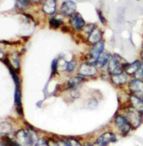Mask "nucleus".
<instances>
[{"instance_id":"nucleus-8","label":"nucleus","mask_w":143,"mask_h":146,"mask_svg":"<svg viewBox=\"0 0 143 146\" xmlns=\"http://www.w3.org/2000/svg\"><path fill=\"white\" fill-rule=\"evenodd\" d=\"M116 141L115 136L112 133H106L101 135L97 140L95 145L97 146H107L110 143Z\"/></svg>"},{"instance_id":"nucleus-20","label":"nucleus","mask_w":143,"mask_h":146,"mask_svg":"<svg viewBox=\"0 0 143 146\" xmlns=\"http://www.w3.org/2000/svg\"><path fill=\"white\" fill-rule=\"evenodd\" d=\"M11 131H12V127L9 123H5V122L1 123V134L3 133L4 135H7Z\"/></svg>"},{"instance_id":"nucleus-3","label":"nucleus","mask_w":143,"mask_h":146,"mask_svg":"<svg viewBox=\"0 0 143 146\" xmlns=\"http://www.w3.org/2000/svg\"><path fill=\"white\" fill-rule=\"evenodd\" d=\"M15 141L19 145V146H32V140L29 132L24 130L17 131L15 134Z\"/></svg>"},{"instance_id":"nucleus-21","label":"nucleus","mask_w":143,"mask_h":146,"mask_svg":"<svg viewBox=\"0 0 143 146\" xmlns=\"http://www.w3.org/2000/svg\"><path fill=\"white\" fill-rule=\"evenodd\" d=\"M21 100H22V94L19 90V88L16 87L15 92V101L17 106H21Z\"/></svg>"},{"instance_id":"nucleus-16","label":"nucleus","mask_w":143,"mask_h":146,"mask_svg":"<svg viewBox=\"0 0 143 146\" xmlns=\"http://www.w3.org/2000/svg\"><path fill=\"white\" fill-rule=\"evenodd\" d=\"M111 57V55H110L108 52H103L99 55V57H98L97 64V65L99 66V67H104L107 63H109Z\"/></svg>"},{"instance_id":"nucleus-15","label":"nucleus","mask_w":143,"mask_h":146,"mask_svg":"<svg viewBox=\"0 0 143 146\" xmlns=\"http://www.w3.org/2000/svg\"><path fill=\"white\" fill-rule=\"evenodd\" d=\"M127 80H128V78H127V75L123 72L119 74V75H113L112 76V81L113 82V83L117 85H124L127 82Z\"/></svg>"},{"instance_id":"nucleus-27","label":"nucleus","mask_w":143,"mask_h":146,"mask_svg":"<svg viewBox=\"0 0 143 146\" xmlns=\"http://www.w3.org/2000/svg\"><path fill=\"white\" fill-rule=\"evenodd\" d=\"M34 146H49L48 142L46 141L44 139L41 138L37 141V143H36Z\"/></svg>"},{"instance_id":"nucleus-7","label":"nucleus","mask_w":143,"mask_h":146,"mask_svg":"<svg viewBox=\"0 0 143 146\" xmlns=\"http://www.w3.org/2000/svg\"><path fill=\"white\" fill-rule=\"evenodd\" d=\"M76 11V5L74 2L67 0L62 3L61 7V12L64 16H71L75 13Z\"/></svg>"},{"instance_id":"nucleus-23","label":"nucleus","mask_w":143,"mask_h":146,"mask_svg":"<svg viewBox=\"0 0 143 146\" xmlns=\"http://www.w3.org/2000/svg\"><path fill=\"white\" fill-rule=\"evenodd\" d=\"M50 24L51 27L54 28H58L62 24V21L61 19H58L55 17L51 18L50 20Z\"/></svg>"},{"instance_id":"nucleus-32","label":"nucleus","mask_w":143,"mask_h":146,"mask_svg":"<svg viewBox=\"0 0 143 146\" xmlns=\"http://www.w3.org/2000/svg\"><path fill=\"white\" fill-rule=\"evenodd\" d=\"M71 95L73 98H79V92H77V90H73L72 89V91H71Z\"/></svg>"},{"instance_id":"nucleus-22","label":"nucleus","mask_w":143,"mask_h":146,"mask_svg":"<svg viewBox=\"0 0 143 146\" xmlns=\"http://www.w3.org/2000/svg\"><path fill=\"white\" fill-rule=\"evenodd\" d=\"M68 63V62L65 61L63 58H61L60 60H57V68H60L61 70H66Z\"/></svg>"},{"instance_id":"nucleus-6","label":"nucleus","mask_w":143,"mask_h":146,"mask_svg":"<svg viewBox=\"0 0 143 146\" xmlns=\"http://www.w3.org/2000/svg\"><path fill=\"white\" fill-rule=\"evenodd\" d=\"M115 122L116 125L117 126L119 129H120V131L123 133H127L130 132V130H131V125L129 123V121L127 120V118H125L122 115H117L115 117Z\"/></svg>"},{"instance_id":"nucleus-2","label":"nucleus","mask_w":143,"mask_h":146,"mask_svg":"<svg viewBox=\"0 0 143 146\" xmlns=\"http://www.w3.org/2000/svg\"><path fill=\"white\" fill-rule=\"evenodd\" d=\"M127 119L132 127V128L136 129L142 124V114L134 110L133 108H130L128 112H127Z\"/></svg>"},{"instance_id":"nucleus-13","label":"nucleus","mask_w":143,"mask_h":146,"mask_svg":"<svg viewBox=\"0 0 143 146\" xmlns=\"http://www.w3.org/2000/svg\"><path fill=\"white\" fill-rule=\"evenodd\" d=\"M102 37V31L99 28H95L88 36V41L92 44H96L101 41Z\"/></svg>"},{"instance_id":"nucleus-11","label":"nucleus","mask_w":143,"mask_h":146,"mask_svg":"<svg viewBox=\"0 0 143 146\" xmlns=\"http://www.w3.org/2000/svg\"><path fill=\"white\" fill-rule=\"evenodd\" d=\"M130 102L134 110L143 115V99L132 95L130 96Z\"/></svg>"},{"instance_id":"nucleus-10","label":"nucleus","mask_w":143,"mask_h":146,"mask_svg":"<svg viewBox=\"0 0 143 146\" xmlns=\"http://www.w3.org/2000/svg\"><path fill=\"white\" fill-rule=\"evenodd\" d=\"M70 23L72 27L77 30H80L85 26V20L82 17L79 13L74 14L72 15V17L70 19Z\"/></svg>"},{"instance_id":"nucleus-18","label":"nucleus","mask_w":143,"mask_h":146,"mask_svg":"<svg viewBox=\"0 0 143 146\" xmlns=\"http://www.w3.org/2000/svg\"><path fill=\"white\" fill-rule=\"evenodd\" d=\"M84 81V79L80 77H73V78H71L68 80V85L70 88H74L78 85L79 84L82 83Z\"/></svg>"},{"instance_id":"nucleus-28","label":"nucleus","mask_w":143,"mask_h":146,"mask_svg":"<svg viewBox=\"0 0 143 146\" xmlns=\"http://www.w3.org/2000/svg\"><path fill=\"white\" fill-rule=\"evenodd\" d=\"M57 70V60H54L52 63V74H56Z\"/></svg>"},{"instance_id":"nucleus-30","label":"nucleus","mask_w":143,"mask_h":146,"mask_svg":"<svg viewBox=\"0 0 143 146\" xmlns=\"http://www.w3.org/2000/svg\"><path fill=\"white\" fill-rule=\"evenodd\" d=\"M58 143L59 146H71V144H70L69 140H67V141H65V140H60Z\"/></svg>"},{"instance_id":"nucleus-31","label":"nucleus","mask_w":143,"mask_h":146,"mask_svg":"<svg viewBox=\"0 0 143 146\" xmlns=\"http://www.w3.org/2000/svg\"><path fill=\"white\" fill-rule=\"evenodd\" d=\"M99 19H100V22H102L104 25H105V24H106V19L104 17L103 15H102V12H101V11L99 12Z\"/></svg>"},{"instance_id":"nucleus-24","label":"nucleus","mask_w":143,"mask_h":146,"mask_svg":"<svg viewBox=\"0 0 143 146\" xmlns=\"http://www.w3.org/2000/svg\"><path fill=\"white\" fill-rule=\"evenodd\" d=\"M134 78H135L136 79L139 80L143 79V61H142L141 65H140L138 71H137V72H136L135 75H134Z\"/></svg>"},{"instance_id":"nucleus-19","label":"nucleus","mask_w":143,"mask_h":146,"mask_svg":"<svg viewBox=\"0 0 143 146\" xmlns=\"http://www.w3.org/2000/svg\"><path fill=\"white\" fill-rule=\"evenodd\" d=\"M8 66H9V71H10L11 75H12V78H13V80H14V82H15V85H16V87H17V88H19V85H20V81H19V77L17 76V75L16 72H15V70H14L13 68H12V66H11L9 64H8Z\"/></svg>"},{"instance_id":"nucleus-1","label":"nucleus","mask_w":143,"mask_h":146,"mask_svg":"<svg viewBox=\"0 0 143 146\" xmlns=\"http://www.w3.org/2000/svg\"><path fill=\"white\" fill-rule=\"evenodd\" d=\"M128 63L118 54L113 56L108 63L109 72L112 75H119L123 72L125 67Z\"/></svg>"},{"instance_id":"nucleus-29","label":"nucleus","mask_w":143,"mask_h":146,"mask_svg":"<svg viewBox=\"0 0 143 146\" xmlns=\"http://www.w3.org/2000/svg\"><path fill=\"white\" fill-rule=\"evenodd\" d=\"M69 141H70V144H71V146H82V145L77 140H75V139H70Z\"/></svg>"},{"instance_id":"nucleus-4","label":"nucleus","mask_w":143,"mask_h":146,"mask_svg":"<svg viewBox=\"0 0 143 146\" xmlns=\"http://www.w3.org/2000/svg\"><path fill=\"white\" fill-rule=\"evenodd\" d=\"M129 89L133 95L143 99V81L142 80H132L129 82Z\"/></svg>"},{"instance_id":"nucleus-35","label":"nucleus","mask_w":143,"mask_h":146,"mask_svg":"<svg viewBox=\"0 0 143 146\" xmlns=\"http://www.w3.org/2000/svg\"><path fill=\"white\" fill-rule=\"evenodd\" d=\"M32 1H34V2H40L42 0H32Z\"/></svg>"},{"instance_id":"nucleus-36","label":"nucleus","mask_w":143,"mask_h":146,"mask_svg":"<svg viewBox=\"0 0 143 146\" xmlns=\"http://www.w3.org/2000/svg\"><path fill=\"white\" fill-rule=\"evenodd\" d=\"M85 146H92V145L89 144V143H87V144H85Z\"/></svg>"},{"instance_id":"nucleus-37","label":"nucleus","mask_w":143,"mask_h":146,"mask_svg":"<svg viewBox=\"0 0 143 146\" xmlns=\"http://www.w3.org/2000/svg\"><path fill=\"white\" fill-rule=\"evenodd\" d=\"M137 1H140V0H137Z\"/></svg>"},{"instance_id":"nucleus-9","label":"nucleus","mask_w":143,"mask_h":146,"mask_svg":"<svg viewBox=\"0 0 143 146\" xmlns=\"http://www.w3.org/2000/svg\"><path fill=\"white\" fill-rule=\"evenodd\" d=\"M104 47H105V43L102 41L94 44L89 50V57L93 58L94 60H97L99 55L103 52Z\"/></svg>"},{"instance_id":"nucleus-33","label":"nucleus","mask_w":143,"mask_h":146,"mask_svg":"<svg viewBox=\"0 0 143 146\" xmlns=\"http://www.w3.org/2000/svg\"><path fill=\"white\" fill-rule=\"evenodd\" d=\"M49 146H59V143H57L55 140H52V139H50L48 141Z\"/></svg>"},{"instance_id":"nucleus-34","label":"nucleus","mask_w":143,"mask_h":146,"mask_svg":"<svg viewBox=\"0 0 143 146\" xmlns=\"http://www.w3.org/2000/svg\"><path fill=\"white\" fill-rule=\"evenodd\" d=\"M17 113H19V115H21L22 116H23V111H22V108H21V106H18L17 108Z\"/></svg>"},{"instance_id":"nucleus-12","label":"nucleus","mask_w":143,"mask_h":146,"mask_svg":"<svg viewBox=\"0 0 143 146\" xmlns=\"http://www.w3.org/2000/svg\"><path fill=\"white\" fill-rule=\"evenodd\" d=\"M56 0H46L42 7V10L47 15H52L56 12Z\"/></svg>"},{"instance_id":"nucleus-5","label":"nucleus","mask_w":143,"mask_h":146,"mask_svg":"<svg viewBox=\"0 0 143 146\" xmlns=\"http://www.w3.org/2000/svg\"><path fill=\"white\" fill-rule=\"evenodd\" d=\"M97 72V70L95 66L91 65L87 62L82 64L78 69V73L82 76L91 77L96 75Z\"/></svg>"},{"instance_id":"nucleus-26","label":"nucleus","mask_w":143,"mask_h":146,"mask_svg":"<svg viewBox=\"0 0 143 146\" xmlns=\"http://www.w3.org/2000/svg\"><path fill=\"white\" fill-rule=\"evenodd\" d=\"M95 25H92V24H90V25H88L87 26H86L85 27L83 28V31L85 32V34H87L88 36L89 35V34L92 32V31L95 29Z\"/></svg>"},{"instance_id":"nucleus-25","label":"nucleus","mask_w":143,"mask_h":146,"mask_svg":"<svg viewBox=\"0 0 143 146\" xmlns=\"http://www.w3.org/2000/svg\"><path fill=\"white\" fill-rule=\"evenodd\" d=\"M75 67H76V62L75 60H72V61L68 63V65H67V71L70 72H72L74 70H75Z\"/></svg>"},{"instance_id":"nucleus-17","label":"nucleus","mask_w":143,"mask_h":146,"mask_svg":"<svg viewBox=\"0 0 143 146\" xmlns=\"http://www.w3.org/2000/svg\"><path fill=\"white\" fill-rule=\"evenodd\" d=\"M31 2L29 0H17L16 7L21 11H24L30 7Z\"/></svg>"},{"instance_id":"nucleus-14","label":"nucleus","mask_w":143,"mask_h":146,"mask_svg":"<svg viewBox=\"0 0 143 146\" xmlns=\"http://www.w3.org/2000/svg\"><path fill=\"white\" fill-rule=\"evenodd\" d=\"M141 63L142 61H140V60H136V61L133 62L131 64H129L128 63L124 67V71L128 75H134L136 72L138 71L139 68H140V65H141Z\"/></svg>"}]
</instances>
